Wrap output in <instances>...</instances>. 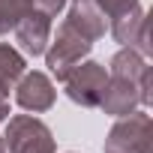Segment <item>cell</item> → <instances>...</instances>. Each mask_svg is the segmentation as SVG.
<instances>
[{
  "label": "cell",
  "instance_id": "8992f818",
  "mask_svg": "<svg viewBox=\"0 0 153 153\" xmlns=\"http://www.w3.org/2000/svg\"><path fill=\"white\" fill-rule=\"evenodd\" d=\"M66 24L75 27L84 39H96V36L102 33V18H99V12H96V3H93V0H75Z\"/></svg>",
  "mask_w": 153,
  "mask_h": 153
},
{
  "label": "cell",
  "instance_id": "9c48e42d",
  "mask_svg": "<svg viewBox=\"0 0 153 153\" xmlns=\"http://www.w3.org/2000/svg\"><path fill=\"white\" fill-rule=\"evenodd\" d=\"M99 3H102V9H105L108 15L120 18V15L129 12V6H135V0H99Z\"/></svg>",
  "mask_w": 153,
  "mask_h": 153
},
{
  "label": "cell",
  "instance_id": "277c9868",
  "mask_svg": "<svg viewBox=\"0 0 153 153\" xmlns=\"http://www.w3.org/2000/svg\"><path fill=\"white\" fill-rule=\"evenodd\" d=\"M54 102V90L51 81L45 78L42 72H30L27 78L18 84V105L27 111H45Z\"/></svg>",
  "mask_w": 153,
  "mask_h": 153
},
{
  "label": "cell",
  "instance_id": "8fae6325",
  "mask_svg": "<svg viewBox=\"0 0 153 153\" xmlns=\"http://www.w3.org/2000/svg\"><path fill=\"white\" fill-rule=\"evenodd\" d=\"M0 153H6V150H3V141H0Z\"/></svg>",
  "mask_w": 153,
  "mask_h": 153
},
{
  "label": "cell",
  "instance_id": "6da1fadb",
  "mask_svg": "<svg viewBox=\"0 0 153 153\" xmlns=\"http://www.w3.org/2000/svg\"><path fill=\"white\" fill-rule=\"evenodd\" d=\"M6 144L12 153H54L48 126L33 117H15L6 129Z\"/></svg>",
  "mask_w": 153,
  "mask_h": 153
},
{
  "label": "cell",
  "instance_id": "5b68a950",
  "mask_svg": "<svg viewBox=\"0 0 153 153\" xmlns=\"http://www.w3.org/2000/svg\"><path fill=\"white\" fill-rule=\"evenodd\" d=\"M48 39V15H27L18 21V42L27 54H42Z\"/></svg>",
  "mask_w": 153,
  "mask_h": 153
},
{
  "label": "cell",
  "instance_id": "7a4b0ae2",
  "mask_svg": "<svg viewBox=\"0 0 153 153\" xmlns=\"http://www.w3.org/2000/svg\"><path fill=\"white\" fill-rule=\"evenodd\" d=\"M90 48V39H84L75 27L63 24L57 30V39H54V48L48 51V66L54 69L57 78H66L72 72V66L81 60V54H87Z\"/></svg>",
  "mask_w": 153,
  "mask_h": 153
},
{
  "label": "cell",
  "instance_id": "30bf717a",
  "mask_svg": "<svg viewBox=\"0 0 153 153\" xmlns=\"http://www.w3.org/2000/svg\"><path fill=\"white\" fill-rule=\"evenodd\" d=\"M36 3H39V6L45 9V15H54V12H57V9L63 6V0H36Z\"/></svg>",
  "mask_w": 153,
  "mask_h": 153
},
{
  "label": "cell",
  "instance_id": "3957f363",
  "mask_svg": "<svg viewBox=\"0 0 153 153\" xmlns=\"http://www.w3.org/2000/svg\"><path fill=\"white\" fill-rule=\"evenodd\" d=\"M66 93L81 102V105H99L102 90H105V69L99 63H84V66H72L66 75Z\"/></svg>",
  "mask_w": 153,
  "mask_h": 153
},
{
  "label": "cell",
  "instance_id": "ba28073f",
  "mask_svg": "<svg viewBox=\"0 0 153 153\" xmlns=\"http://www.w3.org/2000/svg\"><path fill=\"white\" fill-rule=\"evenodd\" d=\"M33 12V0H0V33L18 27L21 18H27Z\"/></svg>",
  "mask_w": 153,
  "mask_h": 153
},
{
  "label": "cell",
  "instance_id": "52a82bcc",
  "mask_svg": "<svg viewBox=\"0 0 153 153\" xmlns=\"http://www.w3.org/2000/svg\"><path fill=\"white\" fill-rule=\"evenodd\" d=\"M24 72V60L21 54H15L9 45H0V102H6L9 96V87L18 75Z\"/></svg>",
  "mask_w": 153,
  "mask_h": 153
}]
</instances>
